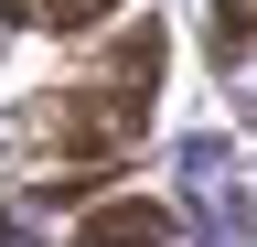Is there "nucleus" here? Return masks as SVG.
Returning <instances> with one entry per match:
<instances>
[{
    "mask_svg": "<svg viewBox=\"0 0 257 247\" xmlns=\"http://www.w3.org/2000/svg\"><path fill=\"white\" fill-rule=\"evenodd\" d=\"M150 86H161V22H140V33L118 43V86H64V97H32L22 108V140L43 150V161H107V150L140 140L150 118Z\"/></svg>",
    "mask_w": 257,
    "mask_h": 247,
    "instance_id": "nucleus-1",
    "label": "nucleus"
},
{
    "mask_svg": "<svg viewBox=\"0 0 257 247\" xmlns=\"http://www.w3.org/2000/svg\"><path fill=\"white\" fill-rule=\"evenodd\" d=\"M75 247H172V204H150V194H118V204H96Z\"/></svg>",
    "mask_w": 257,
    "mask_h": 247,
    "instance_id": "nucleus-2",
    "label": "nucleus"
},
{
    "mask_svg": "<svg viewBox=\"0 0 257 247\" xmlns=\"http://www.w3.org/2000/svg\"><path fill=\"white\" fill-rule=\"evenodd\" d=\"M0 11H11L22 33H86V22L118 11V0H0Z\"/></svg>",
    "mask_w": 257,
    "mask_h": 247,
    "instance_id": "nucleus-4",
    "label": "nucleus"
},
{
    "mask_svg": "<svg viewBox=\"0 0 257 247\" xmlns=\"http://www.w3.org/2000/svg\"><path fill=\"white\" fill-rule=\"evenodd\" d=\"M214 65L236 97H257V0H214Z\"/></svg>",
    "mask_w": 257,
    "mask_h": 247,
    "instance_id": "nucleus-3",
    "label": "nucleus"
},
{
    "mask_svg": "<svg viewBox=\"0 0 257 247\" xmlns=\"http://www.w3.org/2000/svg\"><path fill=\"white\" fill-rule=\"evenodd\" d=\"M0 247H11V215H0Z\"/></svg>",
    "mask_w": 257,
    "mask_h": 247,
    "instance_id": "nucleus-5",
    "label": "nucleus"
}]
</instances>
